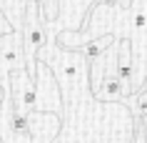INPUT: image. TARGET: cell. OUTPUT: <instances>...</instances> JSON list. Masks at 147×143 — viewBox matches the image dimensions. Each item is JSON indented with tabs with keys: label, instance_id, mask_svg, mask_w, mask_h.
<instances>
[{
	"label": "cell",
	"instance_id": "8992f818",
	"mask_svg": "<svg viewBox=\"0 0 147 143\" xmlns=\"http://www.w3.org/2000/svg\"><path fill=\"white\" fill-rule=\"evenodd\" d=\"M92 98H97V101H125L127 98L125 88H122V80L117 78V73H115V65H110L105 70V75L100 80V88L92 93Z\"/></svg>",
	"mask_w": 147,
	"mask_h": 143
},
{
	"label": "cell",
	"instance_id": "8fae6325",
	"mask_svg": "<svg viewBox=\"0 0 147 143\" xmlns=\"http://www.w3.org/2000/svg\"><path fill=\"white\" fill-rule=\"evenodd\" d=\"M5 95H8V83H3V80H0V103L5 101Z\"/></svg>",
	"mask_w": 147,
	"mask_h": 143
},
{
	"label": "cell",
	"instance_id": "9c48e42d",
	"mask_svg": "<svg viewBox=\"0 0 147 143\" xmlns=\"http://www.w3.org/2000/svg\"><path fill=\"white\" fill-rule=\"evenodd\" d=\"M38 8H40V15L47 25L57 23V15H60V0H38Z\"/></svg>",
	"mask_w": 147,
	"mask_h": 143
},
{
	"label": "cell",
	"instance_id": "52a82bcc",
	"mask_svg": "<svg viewBox=\"0 0 147 143\" xmlns=\"http://www.w3.org/2000/svg\"><path fill=\"white\" fill-rule=\"evenodd\" d=\"M115 40H117L115 35H102V38H92V40H87L85 45H80V48H78V53L82 55V60L90 65L95 58H100L102 53L107 50V48L115 45Z\"/></svg>",
	"mask_w": 147,
	"mask_h": 143
},
{
	"label": "cell",
	"instance_id": "30bf717a",
	"mask_svg": "<svg viewBox=\"0 0 147 143\" xmlns=\"http://www.w3.org/2000/svg\"><path fill=\"white\" fill-rule=\"evenodd\" d=\"M13 28H10V23L5 20V15H3V10H0V35H5V33H10Z\"/></svg>",
	"mask_w": 147,
	"mask_h": 143
},
{
	"label": "cell",
	"instance_id": "277c9868",
	"mask_svg": "<svg viewBox=\"0 0 147 143\" xmlns=\"http://www.w3.org/2000/svg\"><path fill=\"white\" fill-rule=\"evenodd\" d=\"M13 70H25L23 35L18 30H10L5 35H0V80L8 83V75Z\"/></svg>",
	"mask_w": 147,
	"mask_h": 143
},
{
	"label": "cell",
	"instance_id": "ba28073f",
	"mask_svg": "<svg viewBox=\"0 0 147 143\" xmlns=\"http://www.w3.org/2000/svg\"><path fill=\"white\" fill-rule=\"evenodd\" d=\"M25 5H28V0H0V10H3V15L5 20L10 23L13 30H23V18H25Z\"/></svg>",
	"mask_w": 147,
	"mask_h": 143
},
{
	"label": "cell",
	"instance_id": "7a4b0ae2",
	"mask_svg": "<svg viewBox=\"0 0 147 143\" xmlns=\"http://www.w3.org/2000/svg\"><path fill=\"white\" fill-rule=\"evenodd\" d=\"M35 111L38 113H55L62 118V95L53 70L42 60L35 63Z\"/></svg>",
	"mask_w": 147,
	"mask_h": 143
},
{
	"label": "cell",
	"instance_id": "7c38bea8",
	"mask_svg": "<svg viewBox=\"0 0 147 143\" xmlns=\"http://www.w3.org/2000/svg\"><path fill=\"white\" fill-rule=\"evenodd\" d=\"M132 143H137V141H135V138H132Z\"/></svg>",
	"mask_w": 147,
	"mask_h": 143
},
{
	"label": "cell",
	"instance_id": "6da1fadb",
	"mask_svg": "<svg viewBox=\"0 0 147 143\" xmlns=\"http://www.w3.org/2000/svg\"><path fill=\"white\" fill-rule=\"evenodd\" d=\"M23 55H25V70L35 80V63H38V53L47 43V23L40 15L38 0H28L25 5V18H23Z\"/></svg>",
	"mask_w": 147,
	"mask_h": 143
},
{
	"label": "cell",
	"instance_id": "3957f363",
	"mask_svg": "<svg viewBox=\"0 0 147 143\" xmlns=\"http://www.w3.org/2000/svg\"><path fill=\"white\" fill-rule=\"evenodd\" d=\"M8 90L18 116H30L35 111V80L28 70H13L8 75Z\"/></svg>",
	"mask_w": 147,
	"mask_h": 143
},
{
	"label": "cell",
	"instance_id": "5b68a950",
	"mask_svg": "<svg viewBox=\"0 0 147 143\" xmlns=\"http://www.w3.org/2000/svg\"><path fill=\"white\" fill-rule=\"evenodd\" d=\"M115 50H117L115 73H117V78L122 80L125 95L130 98V95H132V83H135V58H132V40H130V38L117 40Z\"/></svg>",
	"mask_w": 147,
	"mask_h": 143
}]
</instances>
